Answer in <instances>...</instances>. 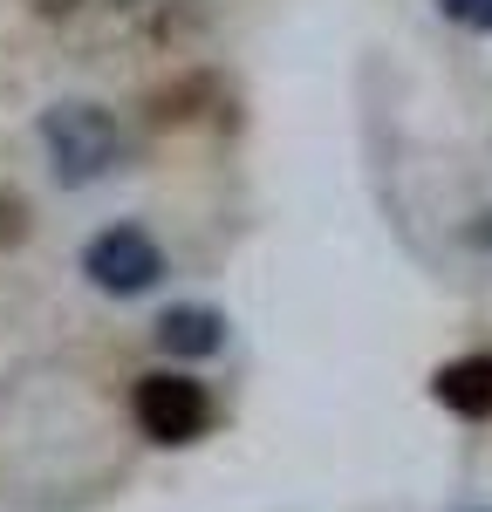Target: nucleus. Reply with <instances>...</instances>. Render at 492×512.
I'll return each instance as SVG.
<instances>
[{
	"label": "nucleus",
	"mask_w": 492,
	"mask_h": 512,
	"mask_svg": "<svg viewBox=\"0 0 492 512\" xmlns=\"http://www.w3.org/2000/svg\"><path fill=\"white\" fill-rule=\"evenodd\" d=\"M137 431L151 444H192V437L212 431V396H205L199 376H178V369H151L137 376Z\"/></svg>",
	"instance_id": "nucleus-2"
},
{
	"label": "nucleus",
	"mask_w": 492,
	"mask_h": 512,
	"mask_svg": "<svg viewBox=\"0 0 492 512\" xmlns=\"http://www.w3.org/2000/svg\"><path fill=\"white\" fill-rule=\"evenodd\" d=\"M158 349L164 355H219L226 349V315H212V308H171L158 321Z\"/></svg>",
	"instance_id": "nucleus-5"
},
{
	"label": "nucleus",
	"mask_w": 492,
	"mask_h": 512,
	"mask_svg": "<svg viewBox=\"0 0 492 512\" xmlns=\"http://www.w3.org/2000/svg\"><path fill=\"white\" fill-rule=\"evenodd\" d=\"M41 137H48V158H55L62 185H96L123 151L110 110H96V103H55L41 117Z\"/></svg>",
	"instance_id": "nucleus-1"
},
{
	"label": "nucleus",
	"mask_w": 492,
	"mask_h": 512,
	"mask_svg": "<svg viewBox=\"0 0 492 512\" xmlns=\"http://www.w3.org/2000/svg\"><path fill=\"white\" fill-rule=\"evenodd\" d=\"M458 28H472V35H492V0H438Z\"/></svg>",
	"instance_id": "nucleus-6"
},
{
	"label": "nucleus",
	"mask_w": 492,
	"mask_h": 512,
	"mask_svg": "<svg viewBox=\"0 0 492 512\" xmlns=\"http://www.w3.org/2000/svg\"><path fill=\"white\" fill-rule=\"evenodd\" d=\"M82 274H89V287H103V294L130 301V294L158 287L164 253H158V239H151V233H137V226H110V233L89 239V253H82Z\"/></svg>",
	"instance_id": "nucleus-3"
},
{
	"label": "nucleus",
	"mask_w": 492,
	"mask_h": 512,
	"mask_svg": "<svg viewBox=\"0 0 492 512\" xmlns=\"http://www.w3.org/2000/svg\"><path fill=\"white\" fill-rule=\"evenodd\" d=\"M431 396L458 417H492V355H458L431 376Z\"/></svg>",
	"instance_id": "nucleus-4"
}]
</instances>
